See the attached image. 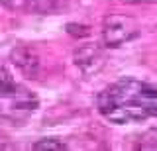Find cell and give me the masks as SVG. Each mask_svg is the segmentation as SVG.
<instances>
[{"mask_svg": "<svg viewBox=\"0 0 157 151\" xmlns=\"http://www.w3.org/2000/svg\"><path fill=\"white\" fill-rule=\"evenodd\" d=\"M96 108L112 124L144 122L157 116V86L124 77L98 94Z\"/></svg>", "mask_w": 157, "mask_h": 151, "instance_id": "cell-1", "label": "cell"}, {"mask_svg": "<svg viewBox=\"0 0 157 151\" xmlns=\"http://www.w3.org/2000/svg\"><path fill=\"white\" fill-rule=\"evenodd\" d=\"M37 104L39 102L36 94L16 86L6 94H0V118L12 124H20L36 112Z\"/></svg>", "mask_w": 157, "mask_h": 151, "instance_id": "cell-2", "label": "cell"}, {"mask_svg": "<svg viewBox=\"0 0 157 151\" xmlns=\"http://www.w3.org/2000/svg\"><path fill=\"white\" fill-rule=\"evenodd\" d=\"M140 36V24L126 14H110L102 22V43L104 47L116 49Z\"/></svg>", "mask_w": 157, "mask_h": 151, "instance_id": "cell-3", "label": "cell"}, {"mask_svg": "<svg viewBox=\"0 0 157 151\" xmlns=\"http://www.w3.org/2000/svg\"><path fill=\"white\" fill-rule=\"evenodd\" d=\"M73 61H75L77 69L85 77H92L104 67L106 57H104V51H102L100 45H96V43H85V45H78L75 49Z\"/></svg>", "mask_w": 157, "mask_h": 151, "instance_id": "cell-4", "label": "cell"}, {"mask_svg": "<svg viewBox=\"0 0 157 151\" xmlns=\"http://www.w3.org/2000/svg\"><path fill=\"white\" fill-rule=\"evenodd\" d=\"M10 61L12 65H16V69L26 75L28 79H36L37 73H39V55L37 49L32 45H16L12 51H10Z\"/></svg>", "mask_w": 157, "mask_h": 151, "instance_id": "cell-5", "label": "cell"}, {"mask_svg": "<svg viewBox=\"0 0 157 151\" xmlns=\"http://www.w3.org/2000/svg\"><path fill=\"white\" fill-rule=\"evenodd\" d=\"M33 151H63L67 149V143L63 139L57 138H45V139H39L32 145Z\"/></svg>", "mask_w": 157, "mask_h": 151, "instance_id": "cell-6", "label": "cell"}, {"mask_svg": "<svg viewBox=\"0 0 157 151\" xmlns=\"http://www.w3.org/2000/svg\"><path fill=\"white\" fill-rule=\"evenodd\" d=\"M16 81H14V77L10 75V71L6 69V67L0 65V94H6V92L14 90L16 89Z\"/></svg>", "mask_w": 157, "mask_h": 151, "instance_id": "cell-7", "label": "cell"}, {"mask_svg": "<svg viewBox=\"0 0 157 151\" xmlns=\"http://www.w3.org/2000/svg\"><path fill=\"white\" fill-rule=\"evenodd\" d=\"M137 147L140 149H157V128H151L145 134H141Z\"/></svg>", "mask_w": 157, "mask_h": 151, "instance_id": "cell-8", "label": "cell"}, {"mask_svg": "<svg viewBox=\"0 0 157 151\" xmlns=\"http://www.w3.org/2000/svg\"><path fill=\"white\" fill-rule=\"evenodd\" d=\"M67 30H69V33H71V36H78V37L88 36V33H90L86 26H77V24H69V26H67Z\"/></svg>", "mask_w": 157, "mask_h": 151, "instance_id": "cell-9", "label": "cell"}, {"mask_svg": "<svg viewBox=\"0 0 157 151\" xmlns=\"http://www.w3.org/2000/svg\"><path fill=\"white\" fill-rule=\"evenodd\" d=\"M120 2H126V4H140V2H151V0H120Z\"/></svg>", "mask_w": 157, "mask_h": 151, "instance_id": "cell-10", "label": "cell"}]
</instances>
